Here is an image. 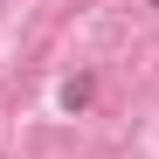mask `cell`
<instances>
[{
	"mask_svg": "<svg viewBox=\"0 0 159 159\" xmlns=\"http://www.w3.org/2000/svg\"><path fill=\"white\" fill-rule=\"evenodd\" d=\"M90 97H97V76H76V83L62 90V104H69V111H83V104H90Z\"/></svg>",
	"mask_w": 159,
	"mask_h": 159,
	"instance_id": "cell-1",
	"label": "cell"
},
{
	"mask_svg": "<svg viewBox=\"0 0 159 159\" xmlns=\"http://www.w3.org/2000/svg\"><path fill=\"white\" fill-rule=\"evenodd\" d=\"M152 7H159V0H152Z\"/></svg>",
	"mask_w": 159,
	"mask_h": 159,
	"instance_id": "cell-2",
	"label": "cell"
}]
</instances>
